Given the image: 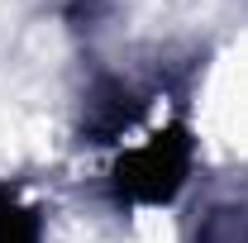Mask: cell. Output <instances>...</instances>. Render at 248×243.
<instances>
[{"label": "cell", "instance_id": "cell-1", "mask_svg": "<svg viewBox=\"0 0 248 243\" xmlns=\"http://www.w3.org/2000/svg\"><path fill=\"white\" fill-rule=\"evenodd\" d=\"M186 167H191V138H186V129L153 134L148 143H139L134 152L120 157V167H115V196L129 200V205H162L186 182Z\"/></svg>", "mask_w": 248, "mask_h": 243}, {"label": "cell", "instance_id": "cell-2", "mask_svg": "<svg viewBox=\"0 0 248 243\" xmlns=\"http://www.w3.org/2000/svg\"><path fill=\"white\" fill-rule=\"evenodd\" d=\"M0 243H38V214L0 191Z\"/></svg>", "mask_w": 248, "mask_h": 243}]
</instances>
